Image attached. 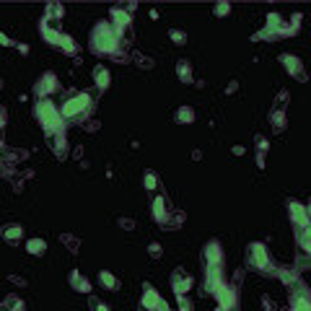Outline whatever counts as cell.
Listing matches in <instances>:
<instances>
[{"instance_id": "cell-1", "label": "cell", "mask_w": 311, "mask_h": 311, "mask_svg": "<svg viewBox=\"0 0 311 311\" xmlns=\"http://www.w3.org/2000/svg\"><path fill=\"white\" fill-rule=\"evenodd\" d=\"M93 47L99 52H114L117 50V34L109 24H99L93 31Z\"/></svg>"}, {"instance_id": "cell-2", "label": "cell", "mask_w": 311, "mask_h": 311, "mask_svg": "<svg viewBox=\"0 0 311 311\" xmlns=\"http://www.w3.org/2000/svg\"><path fill=\"white\" fill-rule=\"evenodd\" d=\"M37 114H39V119H42V124H44L47 130H57L60 127V112L55 109V104L39 101L37 104Z\"/></svg>"}, {"instance_id": "cell-3", "label": "cell", "mask_w": 311, "mask_h": 311, "mask_svg": "<svg viewBox=\"0 0 311 311\" xmlns=\"http://www.w3.org/2000/svg\"><path fill=\"white\" fill-rule=\"evenodd\" d=\"M91 104V96L88 93H75L73 99H68L65 104H62V117H78V114H83L86 109Z\"/></svg>"}, {"instance_id": "cell-4", "label": "cell", "mask_w": 311, "mask_h": 311, "mask_svg": "<svg viewBox=\"0 0 311 311\" xmlns=\"http://www.w3.org/2000/svg\"><path fill=\"white\" fill-rule=\"evenodd\" d=\"M249 257H252V262L257 264V267H267V252H264L262 244H252V249H249Z\"/></svg>"}, {"instance_id": "cell-5", "label": "cell", "mask_w": 311, "mask_h": 311, "mask_svg": "<svg viewBox=\"0 0 311 311\" xmlns=\"http://www.w3.org/2000/svg\"><path fill=\"white\" fill-rule=\"evenodd\" d=\"M143 306H145V308H161V298H159V293H156L153 288H145V293H143Z\"/></svg>"}, {"instance_id": "cell-6", "label": "cell", "mask_w": 311, "mask_h": 311, "mask_svg": "<svg viewBox=\"0 0 311 311\" xmlns=\"http://www.w3.org/2000/svg\"><path fill=\"white\" fill-rule=\"evenodd\" d=\"M205 259L210 262L213 270L218 267V262H221V249H218V244H210V246L205 249Z\"/></svg>"}, {"instance_id": "cell-7", "label": "cell", "mask_w": 311, "mask_h": 311, "mask_svg": "<svg viewBox=\"0 0 311 311\" xmlns=\"http://www.w3.org/2000/svg\"><path fill=\"white\" fill-rule=\"evenodd\" d=\"M288 208H290V215L295 218V223H298V226H306V223H308V218H306V210H303L301 205H295V202H290Z\"/></svg>"}, {"instance_id": "cell-8", "label": "cell", "mask_w": 311, "mask_h": 311, "mask_svg": "<svg viewBox=\"0 0 311 311\" xmlns=\"http://www.w3.org/2000/svg\"><path fill=\"white\" fill-rule=\"evenodd\" d=\"M21 233H24V228H21V226H6V228H3V236H6L8 241L21 239Z\"/></svg>"}, {"instance_id": "cell-9", "label": "cell", "mask_w": 311, "mask_h": 311, "mask_svg": "<svg viewBox=\"0 0 311 311\" xmlns=\"http://www.w3.org/2000/svg\"><path fill=\"white\" fill-rule=\"evenodd\" d=\"M190 288H192V280H190V277H174V290H177L179 295L187 293Z\"/></svg>"}, {"instance_id": "cell-10", "label": "cell", "mask_w": 311, "mask_h": 311, "mask_svg": "<svg viewBox=\"0 0 311 311\" xmlns=\"http://www.w3.org/2000/svg\"><path fill=\"white\" fill-rule=\"evenodd\" d=\"M215 293L221 295V303H223L226 308H228V306H233V290H231V288H218Z\"/></svg>"}, {"instance_id": "cell-11", "label": "cell", "mask_w": 311, "mask_h": 311, "mask_svg": "<svg viewBox=\"0 0 311 311\" xmlns=\"http://www.w3.org/2000/svg\"><path fill=\"white\" fill-rule=\"evenodd\" d=\"M93 75H96V86H99V88H106V86H109V70L96 68V73H93Z\"/></svg>"}, {"instance_id": "cell-12", "label": "cell", "mask_w": 311, "mask_h": 311, "mask_svg": "<svg viewBox=\"0 0 311 311\" xmlns=\"http://www.w3.org/2000/svg\"><path fill=\"white\" fill-rule=\"evenodd\" d=\"M283 62H285V68L290 70V73H295V75H301V65H298V60H295V57H283Z\"/></svg>"}, {"instance_id": "cell-13", "label": "cell", "mask_w": 311, "mask_h": 311, "mask_svg": "<svg viewBox=\"0 0 311 311\" xmlns=\"http://www.w3.org/2000/svg\"><path fill=\"white\" fill-rule=\"evenodd\" d=\"M99 280H101V285H106V288H117L114 275H109V272H101V275H99Z\"/></svg>"}, {"instance_id": "cell-14", "label": "cell", "mask_w": 311, "mask_h": 311, "mask_svg": "<svg viewBox=\"0 0 311 311\" xmlns=\"http://www.w3.org/2000/svg\"><path fill=\"white\" fill-rule=\"evenodd\" d=\"M293 311H311V301L308 298H295Z\"/></svg>"}, {"instance_id": "cell-15", "label": "cell", "mask_w": 311, "mask_h": 311, "mask_svg": "<svg viewBox=\"0 0 311 311\" xmlns=\"http://www.w3.org/2000/svg\"><path fill=\"white\" fill-rule=\"evenodd\" d=\"M153 215L159 218V221H164V200L161 197H156V202H153Z\"/></svg>"}, {"instance_id": "cell-16", "label": "cell", "mask_w": 311, "mask_h": 311, "mask_svg": "<svg viewBox=\"0 0 311 311\" xmlns=\"http://www.w3.org/2000/svg\"><path fill=\"white\" fill-rule=\"evenodd\" d=\"M29 252H31V254H39V252H44V241H39V239L29 241Z\"/></svg>"}, {"instance_id": "cell-17", "label": "cell", "mask_w": 311, "mask_h": 311, "mask_svg": "<svg viewBox=\"0 0 311 311\" xmlns=\"http://www.w3.org/2000/svg\"><path fill=\"white\" fill-rule=\"evenodd\" d=\"M179 119L182 122H192L195 119V112H192V109H179Z\"/></svg>"}, {"instance_id": "cell-18", "label": "cell", "mask_w": 311, "mask_h": 311, "mask_svg": "<svg viewBox=\"0 0 311 311\" xmlns=\"http://www.w3.org/2000/svg\"><path fill=\"white\" fill-rule=\"evenodd\" d=\"M143 182H145V187H148V190H153V187H156V177L150 174V171L145 174V179H143Z\"/></svg>"}, {"instance_id": "cell-19", "label": "cell", "mask_w": 311, "mask_h": 311, "mask_svg": "<svg viewBox=\"0 0 311 311\" xmlns=\"http://www.w3.org/2000/svg\"><path fill=\"white\" fill-rule=\"evenodd\" d=\"M179 75H182V78H187V81H190V68H184V65H179Z\"/></svg>"}, {"instance_id": "cell-20", "label": "cell", "mask_w": 311, "mask_h": 311, "mask_svg": "<svg viewBox=\"0 0 311 311\" xmlns=\"http://www.w3.org/2000/svg\"><path fill=\"white\" fill-rule=\"evenodd\" d=\"M96 311H109V308H106L104 303H96Z\"/></svg>"}]
</instances>
